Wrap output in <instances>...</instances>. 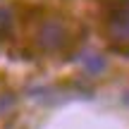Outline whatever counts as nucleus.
<instances>
[{
  "label": "nucleus",
  "instance_id": "nucleus-1",
  "mask_svg": "<svg viewBox=\"0 0 129 129\" xmlns=\"http://www.w3.org/2000/svg\"><path fill=\"white\" fill-rule=\"evenodd\" d=\"M103 22L115 48H129V0H108Z\"/></svg>",
  "mask_w": 129,
  "mask_h": 129
},
{
  "label": "nucleus",
  "instance_id": "nucleus-2",
  "mask_svg": "<svg viewBox=\"0 0 129 129\" xmlns=\"http://www.w3.org/2000/svg\"><path fill=\"white\" fill-rule=\"evenodd\" d=\"M69 41H72L69 38V26L62 19H43L36 31V46L43 53H50V55L62 53L69 46Z\"/></svg>",
  "mask_w": 129,
  "mask_h": 129
},
{
  "label": "nucleus",
  "instance_id": "nucleus-3",
  "mask_svg": "<svg viewBox=\"0 0 129 129\" xmlns=\"http://www.w3.org/2000/svg\"><path fill=\"white\" fill-rule=\"evenodd\" d=\"M79 62H81L84 72L91 74V77H98V74H103V72L108 69L105 55H101V53H96V50H86V53H81V55H79Z\"/></svg>",
  "mask_w": 129,
  "mask_h": 129
},
{
  "label": "nucleus",
  "instance_id": "nucleus-4",
  "mask_svg": "<svg viewBox=\"0 0 129 129\" xmlns=\"http://www.w3.org/2000/svg\"><path fill=\"white\" fill-rule=\"evenodd\" d=\"M12 29H14V17H12V12H10L7 7H0V41L7 38L10 34H12Z\"/></svg>",
  "mask_w": 129,
  "mask_h": 129
}]
</instances>
